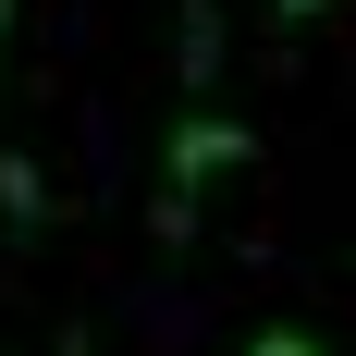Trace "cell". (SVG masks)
<instances>
[{
	"label": "cell",
	"mask_w": 356,
	"mask_h": 356,
	"mask_svg": "<svg viewBox=\"0 0 356 356\" xmlns=\"http://www.w3.org/2000/svg\"><path fill=\"white\" fill-rule=\"evenodd\" d=\"M258 160V123H234V111H209V99H184L172 123H160V184H221V172H246Z\"/></svg>",
	"instance_id": "cell-1"
},
{
	"label": "cell",
	"mask_w": 356,
	"mask_h": 356,
	"mask_svg": "<svg viewBox=\"0 0 356 356\" xmlns=\"http://www.w3.org/2000/svg\"><path fill=\"white\" fill-rule=\"evenodd\" d=\"M0 221H13V234H37V221H49V184H37L25 147H0Z\"/></svg>",
	"instance_id": "cell-2"
},
{
	"label": "cell",
	"mask_w": 356,
	"mask_h": 356,
	"mask_svg": "<svg viewBox=\"0 0 356 356\" xmlns=\"http://www.w3.org/2000/svg\"><path fill=\"white\" fill-rule=\"evenodd\" d=\"M184 99H209V74H221V13H209V0H197V13H184Z\"/></svg>",
	"instance_id": "cell-3"
},
{
	"label": "cell",
	"mask_w": 356,
	"mask_h": 356,
	"mask_svg": "<svg viewBox=\"0 0 356 356\" xmlns=\"http://www.w3.org/2000/svg\"><path fill=\"white\" fill-rule=\"evenodd\" d=\"M234 356H332V332H307V320H258Z\"/></svg>",
	"instance_id": "cell-4"
},
{
	"label": "cell",
	"mask_w": 356,
	"mask_h": 356,
	"mask_svg": "<svg viewBox=\"0 0 356 356\" xmlns=\"http://www.w3.org/2000/svg\"><path fill=\"white\" fill-rule=\"evenodd\" d=\"M147 234L184 246V234H197V197H184V184H147Z\"/></svg>",
	"instance_id": "cell-5"
},
{
	"label": "cell",
	"mask_w": 356,
	"mask_h": 356,
	"mask_svg": "<svg viewBox=\"0 0 356 356\" xmlns=\"http://www.w3.org/2000/svg\"><path fill=\"white\" fill-rule=\"evenodd\" d=\"M270 13H283V25H307V13H332V0H270Z\"/></svg>",
	"instance_id": "cell-6"
},
{
	"label": "cell",
	"mask_w": 356,
	"mask_h": 356,
	"mask_svg": "<svg viewBox=\"0 0 356 356\" xmlns=\"http://www.w3.org/2000/svg\"><path fill=\"white\" fill-rule=\"evenodd\" d=\"M49 356H86V332H62V344H49Z\"/></svg>",
	"instance_id": "cell-7"
},
{
	"label": "cell",
	"mask_w": 356,
	"mask_h": 356,
	"mask_svg": "<svg viewBox=\"0 0 356 356\" xmlns=\"http://www.w3.org/2000/svg\"><path fill=\"white\" fill-rule=\"evenodd\" d=\"M0 49H13V0H0Z\"/></svg>",
	"instance_id": "cell-8"
}]
</instances>
